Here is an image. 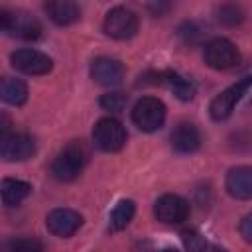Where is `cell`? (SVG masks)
Listing matches in <instances>:
<instances>
[{
	"label": "cell",
	"instance_id": "obj_12",
	"mask_svg": "<svg viewBox=\"0 0 252 252\" xmlns=\"http://www.w3.org/2000/svg\"><path fill=\"white\" fill-rule=\"evenodd\" d=\"M91 79L100 87H118L124 79V65L114 57H96L91 63Z\"/></svg>",
	"mask_w": 252,
	"mask_h": 252
},
{
	"label": "cell",
	"instance_id": "obj_1",
	"mask_svg": "<svg viewBox=\"0 0 252 252\" xmlns=\"http://www.w3.org/2000/svg\"><path fill=\"white\" fill-rule=\"evenodd\" d=\"M87 163V150L81 142H69L51 161V175L57 181H73Z\"/></svg>",
	"mask_w": 252,
	"mask_h": 252
},
{
	"label": "cell",
	"instance_id": "obj_23",
	"mask_svg": "<svg viewBox=\"0 0 252 252\" xmlns=\"http://www.w3.org/2000/svg\"><path fill=\"white\" fill-rule=\"evenodd\" d=\"M181 240H183V246L189 250V252H205L207 250V240L201 232L189 228V230H183L181 232Z\"/></svg>",
	"mask_w": 252,
	"mask_h": 252
},
{
	"label": "cell",
	"instance_id": "obj_24",
	"mask_svg": "<svg viewBox=\"0 0 252 252\" xmlns=\"http://www.w3.org/2000/svg\"><path fill=\"white\" fill-rule=\"evenodd\" d=\"M203 28L197 24V22H185L181 28H179V35L187 41V43H195L203 37Z\"/></svg>",
	"mask_w": 252,
	"mask_h": 252
},
{
	"label": "cell",
	"instance_id": "obj_6",
	"mask_svg": "<svg viewBox=\"0 0 252 252\" xmlns=\"http://www.w3.org/2000/svg\"><path fill=\"white\" fill-rule=\"evenodd\" d=\"M203 57H205V63L217 71H226L240 63V51L230 39H224V37L211 39L205 45Z\"/></svg>",
	"mask_w": 252,
	"mask_h": 252
},
{
	"label": "cell",
	"instance_id": "obj_25",
	"mask_svg": "<svg viewBox=\"0 0 252 252\" xmlns=\"http://www.w3.org/2000/svg\"><path fill=\"white\" fill-rule=\"evenodd\" d=\"M240 234H242V238L246 242H252V217L250 215H246L242 219V222H240Z\"/></svg>",
	"mask_w": 252,
	"mask_h": 252
},
{
	"label": "cell",
	"instance_id": "obj_2",
	"mask_svg": "<svg viewBox=\"0 0 252 252\" xmlns=\"http://www.w3.org/2000/svg\"><path fill=\"white\" fill-rule=\"evenodd\" d=\"M0 30L20 39H37L41 24L22 8H0Z\"/></svg>",
	"mask_w": 252,
	"mask_h": 252
},
{
	"label": "cell",
	"instance_id": "obj_16",
	"mask_svg": "<svg viewBox=\"0 0 252 252\" xmlns=\"http://www.w3.org/2000/svg\"><path fill=\"white\" fill-rule=\"evenodd\" d=\"M30 193H32V185L28 181H22L16 177H4L0 181V199L6 207L20 205Z\"/></svg>",
	"mask_w": 252,
	"mask_h": 252
},
{
	"label": "cell",
	"instance_id": "obj_9",
	"mask_svg": "<svg viewBox=\"0 0 252 252\" xmlns=\"http://www.w3.org/2000/svg\"><path fill=\"white\" fill-rule=\"evenodd\" d=\"M189 213H191L189 203L173 193L161 195L154 205V215L163 224H181L183 220L189 219Z\"/></svg>",
	"mask_w": 252,
	"mask_h": 252
},
{
	"label": "cell",
	"instance_id": "obj_3",
	"mask_svg": "<svg viewBox=\"0 0 252 252\" xmlns=\"http://www.w3.org/2000/svg\"><path fill=\"white\" fill-rule=\"evenodd\" d=\"M130 116L142 132H156L165 122V104L156 96H142L132 106Z\"/></svg>",
	"mask_w": 252,
	"mask_h": 252
},
{
	"label": "cell",
	"instance_id": "obj_11",
	"mask_svg": "<svg viewBox=\"0 0 252 252\" xmlns=\"http://www.w3.org/2000/svg\"><path fill=\"white\" fill-rule=\"evenodd\" d=\"M45 224H47V230L59 238H69L73 236L79 226L83 224V217L73 211V209H65V207H59V209H53L47 219H45Z\"/></svg>",
	"mask_w": 252,
	"mask_h": 252
},
{
	"label": "cell",
	"instance_id": "obj_21",
	"mask_svg": "<svg viewBox=\"0 0 252 252\" xmlns=\"http://www.w3.org/2000/svg\"><path fill=\"white\" fill-rule=\"evenodd\" d=\"M217 18H219V22H220L222 26L234 28V26L242 24L244 12H242V8L236 6V4H222V6L217 10Z\"/></svg>",
	"mask_w": 252,
	"mask_h": 252
},
{
	"label": "cell",
	"instance_id": "obj_28",
	"mask_svg": "<svg viewBox=\"0 0 252 252\" xmlns=\"http://www.w3.org/2000/svg\"><path fill=\"white\" fill-rule=\"evenodd\" d=\"M159 252H177V250H173V248H163V250H159Z\"/></svg>",
	"mask_w": 252,
	"mask_h": 252
},
{
	"label": "cell",
	"instance_id": "obj_27",
	"mask_svg": "<svg viewBox=\"0 0 252 252\" xmlns=\"http://www.w3.org/2000/svg\"><path fill=\"white\" fill-rule=\"evenodd\" d=\"M148 8H150V10H154V12L159 16L161 12H165V10L169 8V4H148Z\"/></svg>",
	"mask_w": 252,
	"mask_h": 252
},
{
	"label": "cell",
	"instance_id": "obj_8",
	"mask_svg": "<svg viewBox=\"0 0 252 252\" xmlns=\"http://www.w3.org/2000/svg\"><path fill=\"white\" fill-rule=\"evenodd\" d=\"M35 154V142L28 132L10 130L0 138V158L4 161H26Z\"/></svg>",
	"mask_w": 252,
	"mask_h": 252
},
{
	"label": "cell",
	"instance_id": "obj_19",
	"mask_svg": "<svg viewBox=\"0 0 252 252\" xmlns=\"http://www.w3.org/2000/svg\"><path fill=\"white\" fill-rule=\"evenodd\" d=\"M0 252H45L41 240L33 236H20V238H8L0 244Z\"/></svg>",
	"mask_w": 252,
	"mask_h": 252
},
{
	"label": "cell",
	"instance_id": "obj_20",
	"mask_svg": "<svg viewBox=\"0 0 252 252\" xmlns=\"http://www.w3.org/2000/svg\"><path fill=\"white\" fill-rule=\"evenodd\" d=\"M163 81L171 87L173 94L179 98V100H191L195 96V87L189 79L177 75V73H163Z\"/></svg>",
	"mask_w": 252,
	"mask_h": 252
},
{
	"label": "cell",
	"instance_id": "obj_4",
	"mask_svg": "<svg viewBox=\"0 0 252 252\" xmlns=\"http://www.w3.org/2000/svg\"><path fill=\"white\" fill-rule=\"evenodd\" d=\"M126 138H128L126 128L122 126L120 120H116L112 116L100 118L93 128V142L102 152H118V150H122L124 144H126Z\"/></svg>",
	"mask_w": 252,
	"mask_h": 252
},
{
	"label": "cell",
	"instance_id": "obj_10",
	"mask_svg": "<svg viewBox=\"0 0 252 252\" xmlns=\"http://www.w3.org/2000/svg\"><path fill=\"white\" fill-rule=\"evenodd\" d=\"M10 61H12L14 69H18L26 75H47L53 67V61L49 55H45L43 51H37V49H30V47L16 49L10 55Z\"/></svg>",
	"mask_w": 252,
	"mask_h": 252
},
{
	"label": "cell",
	"instance_id": "obj_26",
	"mask_svg": "<svg viewBox=\"0 0 252 252\" xmlns=\"http://www.w3.org/2000/svg\"><path fill=\"white\" fill-rule=\"evenodd\" d=\"M12 130V118H10V114H6L4 110H0V138L6 134V132H10Z\"/></svg>",
	"mask_w": 252,
	"mask_h": 252
},
{
	"label": "cell",
	"instance_id": "obj_22",
	"mask_svg": "<svg viewBox=\"0 0 252 252\" xmlns=\"http://www.w3.org/2000/svg\"><path fill=\"white\" fill-rule=\"evenodd\" d=\"M126 102H128V96L120 91H110V93H104L100 98H98V104L108 110V112H122L126 108Z\"/></svg>",
	"mask_w": 252,
	"mask_h": 252
},
{
	"label": "cell",
	"instance_id": "obj_7",
	"mask_svg": "<svg viewBox=\"0 0 252 252\" xmlns=\"http://www.w3.org/2000/svg\"><path fill=\"white\" fill-rule=\"evenodd\" d=\"M250 89V77H242L240 81H236L234 85H230L228 89H224L220 94H217L213 100H211V106H209V112H211V118L220 122V120H226L234 106L242 100V96L248 93Z\"/></svg>",
	"mask_w": 252,
	"mask_h": 252
},
{
	"label": "cell",
	"instance_id": "obj_18",
	"mask_svg": "<svg viewBox=\"0 0 252 252\" xmlns=\"http://www.w3.org/2000/svg\"><path fill=\"white\" fill-rule=\"evenodd\" d=\"M134 213H136V205L134 201L130 199H122L116 203V207L112 209L110 213V226L114 230H122L130 224V220L134 219Z\"/></svg>",
	"mask_w": 252,
	"mask_h": 252
},
{
	"label": "cell",
	"instance_id": "obj_15",
	"mask_svg": "<svg viewBox=\"0 0 252 252\" xmlns=\"http://www.w3.org/2000/svg\"><path fill=\"white\" fill-rule=\"evenodd\" d=\"M45 14L49 16V20L57 26H69L75 24L81 18V8L79 4L71 2V0H51L43 4Z\"/></svg>",
	"mask_w": 252,
	"mask_h": 252
},
{
	"label": "cell",
	"instance_id": "obj_29",
	"mask_svg": "<svg viewBox=\"0 0 252 252\" xmlns=\"http://www.w3.org/2000/svg\"><path fill=\"white\" fill-rule=\"evenodd\" d=\"M217 252H224V250H217Z\"/></svg>",
	"mask_w": 252,
	"mask_h": 252
},
{
	"label": "cell",
	"instance_id": "obj_17",
	"mask_svg": "<svg viewBox=\"0 0 252 252\" xmlns=\"http://www.w3.org/2000/svg\"><path fill=\"white\" fill-rule=\"evenodd\" d=\"M0 100L12 106H22L28 100V85L16 77H0Z\"/></svg>",
	"mask_w": 252,
	"mask_h": 252
},
{
	"label": "cell",
	"instance_id": "obj_5",
	"mask_svg": "<svg viewBox=\"0 0 252 252\" xmlns=\"http://www.w3.org/2000/svg\"><path fill=\"white\" fill-rule=\"evenodd\" d=\"M102 30L108 37L114 39H130L138 32V16L126 6H114L106 12Z\"/></svg>",
	"mask_w": 252,
	"mask_h": 252
},
{
	"label": "cell",
	"instance_id": "obj_13",
	"mask_svg": "<svg viewBox=\"0 0 252 252\" xmlns=\"http://www.w3.org/2000/svg\"><path fill=\"white\" fill-rule=\"evenodd\" d=\"M171 146L177 154H193L201 146V132L191 122H179L171 132Z\"/></svg>",
	"mask_w": 252,
	"mask_h": 252
},
{
	"label": "cell",
	"instance_id": "obj_14",
	"mask_svg": "<svg viewBox=\"0 0 252 252\" xmlns=\"http://www.w3.org/2000/svg\"><path fill=\"white\" fill-rule=\"evenodd\" d=\"M224 185H226V191L230 197L240 199V201L250 199L252 197V169L248 165L232 167L226 173Z\"/></svg>",
	"mask_w": 252,
	"mask_h": 252
}]
</instances>
